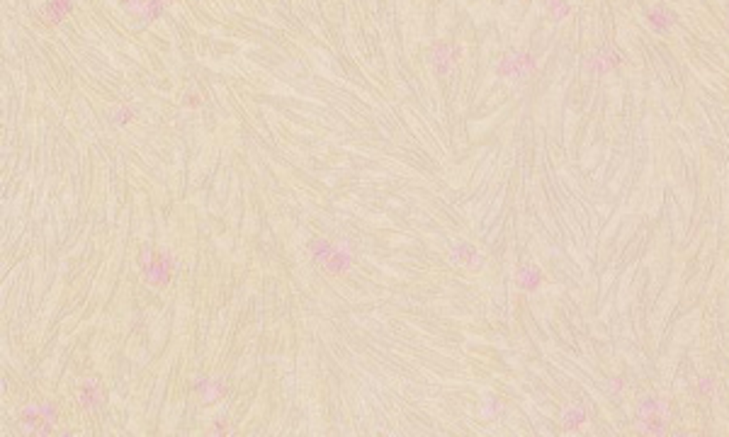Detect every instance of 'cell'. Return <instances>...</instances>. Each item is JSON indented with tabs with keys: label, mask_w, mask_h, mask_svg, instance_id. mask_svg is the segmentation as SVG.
<instances>
[{
	"label": "cell",
	"mask_w": 729,
	"mask_h": 437,
	"mask_svg": "<svg viewBox=\"0 0 729 437\" xmlns=\"http://www.w3.org/2000/svg\"><path fill=\"white\" fill-rule=\"evenodd\" d=\"M586 421H589V411H586V408L581 406V404H572V406L564 408L562 425L567 430H579L581 425H586Z\"/></svg>",
	"instance_id": "cell-2"
},
{
	"label": "cell",
	"mask_w": 729,
	"mask_h": 437,
	"mask_svg": "<svg viewBox=\"0 0 729 437\" xmlns=\"http://www.w3.org/2000/svg\"><path fill=\"white\" fill-rule=\"evenodd\" d=\"M693 394H696V399H700V401H710L717 394V379L713 377V374H703V377H698L696 384H693Z\"/></svg>",
	"instance_id": "cell-4"
},
{
	"label": "cell",
	"mask_w": 729,
	"mask_h": 437,
	"mask_svg": "<svg viewBox=\"0 0 729 437\" xmlns=\"http://www.w3.org/2000/svg\"><path fill=\"white\" fill-rule=\"evenodd\" d=\"M647 20L657 32H666L676 25V15L671 13L669 8H664V5H657V8L647 10Z\"/></svg>",
	"instance_id": "cell-1"
},
{
	"label": "cell",
	"mask_w": 729,
	"mask_h": 437,
	"mask_svg": "<svg viewBox=\"0 0 729 437\" xmlns=\"http://www.w3.org/2000/svg\"><path fill=\"white\" fill-rule=\"evenodd\" d=\"M659 401H662V396H657V394H645V396H640V399H637V404H635V416H637V418H652V416H659Z\"/></svg>",
	"instance_id": "cell-3"
},
{
	"label": "cell",
	"mask_w": 729,
	"mask_h": 437,
	"mask_svg": "<svg viewBox=\"0 0 729 437\" xmlns=\"http://www.w3.org/2000/svg\"><path fill=\"white\" fill-rule=\"evenodd\" d=\"M727 27H729V15H727Z\"/></svg>",
	"instance_id": "cell-6"
},
{
	"label": "cell",
	"mask_w": 729,
	"mask_h": 437,
	"mask_svg": "<svg viewBox=\"0 0 729 437\" xmlns=\"http://www.w3.org/2000/svg\"><path fill=\"white\" fill-rule=\"evenodd\" d=\"M521 277H525L528 282H523L528 289H535L540 285V280H542V275H540V270L538 268H530V270H523V275Z\"/></svg>",
	"instance_id": "cell-5"
}]
</instances>
